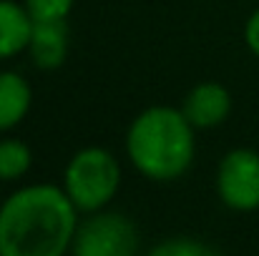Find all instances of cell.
<instances>
[{"label": "cell", "instance_id": "obj_1", "mask_svg": "<svg viewBox=\"0 0 259 256\" xmlns=\"http://www.w3.org/2000/svg\"><path fill=\"white\" fill-rule=\"evenodd\" d=\"M78 209L56 183H28L0 203V256H66Z\"/></svg>", "mask_w": 259, "mask_h": 256}, {"label": "cell", "instance_id": "obj_2", "mask_svg": "<svg viewBox=\"0 0 259 256\" xmlns=\"http://www.w3.org/2000/svg\"><path fill=\"white\" fill-rule=\"evenodd\" d=\"M196 128L181 108H144L126 131V156L144 178L169 183L191 169L196 156Z\"/></svg>", "mask_w": 259, "mask_h": 256}, {"label": "cell", "instance_id": "obj_3", "mask_svg": "<svg viewBox=\"0 0 259 256\" xmlns=\"http://www.w3.org/2000/svg\"><path fill=\"white\" fill-rule=\"evenodd\" d=\"M63 191L78 214L108 209L121 186V166L116 156L101 146H86L71 156L63 169Z\"/></svg>", "mask_w": 259, "mask_h": 256}, {"label": "cell", "instance_id": "obj_4", "mask_svg": "<svg viewBox=\"0 0 259 256\" xmlns=\"http://www.w3.org/2000/svg\"><path fill=\"white\" fill-rule=\"evenodd\" d=\"M71 256H139V229L118 211H96L78 221Z\"/></svg>", "mask_w": 259, "mask_h": 256}, {"label": "cell", "instance_id": "obj_5", "mask_svg": "<svg viewBox=\"0 0 259 256\" xmlns=\"http://www.w3.org/2000/svg\"><path fill=\"white\" fill-rule=\"evenodd\" d=\"M217 196L239 214L259 209V153L252 148H234L222 156L217 166Z\"/></svg>", "mask_w": 259, "mask_h": 256}, {"label": "cell", "instance_id": "obj_6", "mask_svg": "<svg viewBox=\"0 0 259 256\" xmlns=\"http://www.w3.org/2000/svg\"><path fill=\"white\" fill-rule=\"evenodd\" d=\"M181 113L196 131L217 128L232 113V93L217 81L196 83L181 100Z\"/></svg>", "mask_w": 259, "mask_h": 256}, {"label": "cell", "instance_id": "obj_7", "mask_svg": "<svg viewBox=\"0 0 259 256\" xmlns=\"http://www.w3.org/2000/svg\"><path fill=\"white\" fill-rule=\"evenodd\" d=\"M68 23L66 20H48V23H33L28 56L35 68L40 71H56L68 58Z\"/></svg>", "mask_w": 259, "mask_h": 256}, {"label": "cell", "instance_id": "obj_8", "mask_svg": "<svg viewBox=\"0 0 259 256\" xmlns=\"http://www.w3.org/2000/svg\"><path fill=\"white\" fill-rule=\"evenodd\" d=\"M33 18L18 0H0V61L28 53Z\"/></svg>", "mask_w": 259, "mask_h": 256}, {"label": "cell", "instance_id": "obj_9", "mask_svg": "<svg viewBox=\"0 0 259 256\" xmlns=\"http://www.w3.org/2000/svg\"><path fill=\"white\" fill-rule=\"evenodd\" d=\"M33 106V88L15 71H0V133L25 121Z\"/></svg>", "mask_w": 259, "mask_h": 256}, {"label": "cell", "instance_id": "obj_10", "mask_svg": "<svg viewBox=\"0 0 259 256\" xmlns=\"http://www.w3.org/2000/svg\"><path fill=\"white\" fill-rule=\"evenodd\" d=\"M33 166V151L20 138H0V181H18Z\"/></svg>", "mask_w": 259, "mask_h": 256}, {"label": "cell", "instance_id": "obj_11", "mask_svg": "<svg viewBox=\"0 0 259 256\" xmlns=\"http://www.w3.org/2000/svg\"><path fill=\"white\" fill-rule=\"evenodd\" d=\"M146 256H222L214 246L199 241V239H189V236H174L166 241H159L156 246H151Z\"/></svg>", "mask_w": 259, "mask_h": 256}, {"label": "cell", "instance_id": "obj_12", "mask_svg": "<svg viewBox=\"0 0 259 256\" xmlns=\"http://www.w3.org/2000/svg\"><path fill=\"white\" fill-rule=\"evenodd\" d=\"M23 5L33 18V23H48V20H66L76 0H23Z\"/></svg>", "mask_w": 259, "mask_h": 256}, {"label": "cell", "instance_id": "obj_13", "mask_svg": "<svg viewBox=\"0 0 259 256\" xmlns=\"http://www.w3.org/2000/svg\"><path fill=\"white\" fill-rule=\"evenodd\" d=\"M244 43H247V48L259 58V8L247 18V25H244Z\"/></svg>", "mask_w": 259, "mask_h": 256}]
</instances>
